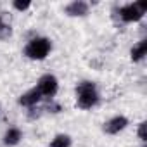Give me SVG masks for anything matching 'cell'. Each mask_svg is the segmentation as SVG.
Masks as SVG:
<instances>
[{
  "mask_svg": "<svg viewBox=\"0 0 147 147\" xmlns=\"http://www.w3.org/2000/svg\"><path fill=\"white\" fill-rule=\"evenodd\" d=\"M126 125H128V119L125 116H114L104 125V131L109 135H114V133H119L123 128H126Z\"/></svg>",
  "mask_w": 147,
  "mask_h": 147,
  "instance_id": "cell-5",
  "label": "cell"
},
{
  "mask_svg": "<svg viewBox=\"0 0 147 147\" xmlns=\"http://www.w3.org/2000/svg\"><path fill=\"white\" fill-rule=\"evenodd\" d=\"M12 5H14V9H18V11H26V9L30 7V2H14Z\"/></svg>",
  "mask_w": 147,
  "mask_h": 147,
  "instance_id": "cell-12",
  "label": "cell"
},
{
  "mask_svg": "<svg viewBox=\"0 0 147 147\" xmlns=\"http://www.w3.org/2000/svg\"><path fill=\"white\" fill-rule=\"evenodd\" d=\"M4 26H5V24L2 23V18H0V31H2V30H4Z\"/></svg>",
  "mask_w": 147,
  "mask_h": 147,
  "instance_id": "cell-13",
  "label": "cell"
},
{
  "mask_svg": "<svg viewBox=\"0 0 147 147\" xmlns=\"http://www.w3.org/2000/svg\"><path fill=\"white\" fill-rule=\"evenodd\" d=\"M76 102H78V107L82 109H90L99 102V95L92 82H82L76 87Z\"/></svg>",
  "mask_w": 147,
  "mask_h": 147,
  "instance_id": "cell-1",
  "label": "cell"
},
{
  "mask_svg": "<svg viewBox=\"0 0 147 147\" xmlns=\"http://www.w3.org/2000/svg\"><path fill=\"white\" fill-rule=\"evenodd\" d=\"M147 11V2H135V4H128L125 7L119 9V18L125 23H133V21H140L144 18Z\"/></svg>",
  "mask_w": 147,
  "mask_h": 147,
  "instance_id": "cell-3",
  "label": "cell"
},
{
  "mask_svg": "<svg viewBox=\"0 0 147 147\" xmlns=\"http://www.w3.org/2000/svg\"><path fill=\"white\" fill-rule=\"evenodd\" d=\"M50 52V42L47 38H33L24 49V55L35 61H42Z\"/></svg>",
  "mask_w": 147,
  "mask_h": 147,
  "instance_id": "cell-2",
  "label": "cell"
},
{
  "mask_svg": "<svg viewBox=\"0 0 147 147\" xmlns=\"http://www.w3.org/2000/svg\"><path fill=\"white\" fill-rule=\"evenodd\" d=\"M145 126H147V123H145V121H142V123L138 125V137H140V140H142V142H145V140H147V135H145Z\"/></svg>",
  "mask_w": 147,
  "mask_h": 147,
  "instance_id": "cell-11",
  "label": "cell"
},
{
  "mask_svg": "<svg viewBox=\"0 0 147 147\" xmlns=\"http://www.w3.org/2000/svg\"><path fill=\"white\" fill-rule=\"evenodd\" d=\"M19 140H21V130H18V128L7 130V133H5V137H4L5 145H16Z\"/></svg>",
  "mask_w": 147,
  "mask_h": 147,
  "instance_id": "cell-9",
  "label": "cell"
},
{
  "mask_svg": "<svg viewBox=\"0 0 147 147\" xmlns=\"http://www.w3.org/2000/svg\"><path fill=\"white\" fill-rule=\"evenodd\" d=\"M36 90L40 92L42 97H54L55 92H57V80H55V76H52V75L42 76L40 82H38Z\"/></svg>",
  "mask_w": 147,
  "mask_h": 147,
  "instance_id": "cell-4",
  "label": "cell"
},
{
  "mask_svg": "<svg viewBox=\"0 0 147 147\" xmlns=\"http://www.w3.org/2000/svg\"><path fill=\"white\" fill-rule=\"evenodd\" d=\"M40 99H42L40 92H38L36 88H31L30 92H26V94H23V95L19 97V104H21V106H26V107H33Z\"/></svg>",
  "mask_w": 147,
  "mask_h": 147,
  "instance_id": "cell-7",
  "label": "cell"
},
{
  "mask_svg": "<svg viewBox=\"0 0 147 147\" xmlns=\"http://www.w3.org/2000/svg\"><path fill=\"white\" fill-rule=\"evenodd\" d=\"M147 54V40H142V42H138L133 49H131V52H130V55H131V61H140V59H144V55Z\"/></svg>",
  "mask_w": 147,
  "mask_h": 147,
  "instance_id": "cell-8",
  "label": "cell"
},
{
  "mask_svg": "<svg viewBox=\"0 0 147 147\" xmlns=\"http://www.w3.org/2000/svg\"><path fill=\"white\" fill-rule=\"evenodd\" d=\"M69 145H71V138L67 135H57L50 142V147H69Z\"/></svg>",
  "mask_w": 147,
  "mask_h": 147,
  "instance_id": "cell-10",
  "label": "cell"
},
{
  "mask_svg": "<svg viewBox=\"0 0 147 147\" xmlns=\"http://www.w3.org/2000/svg\"><path fill=\"white\" fill-rule=\"evenodd\" d=\"M88 12V4L82 2V0H76V2H71L66 7V14L69 16H85Z\"/></svg>",
  "mask_w": 147,
  "mask_h": 147,
  "instance_id": "cell-6",
  "label": "cell"
}]
</instances>
